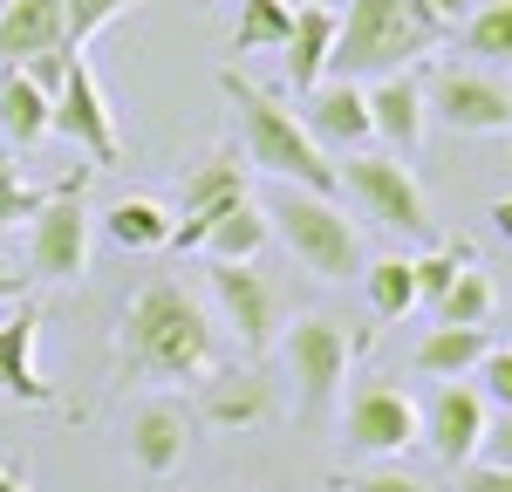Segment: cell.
<instances>
[{"mask_svg":"<svg viewBox=\"0 0 512 492\" xmlns=\"http://www.w3.org/2000/svg\"><path fill=\"white\" fill-rule=\"evenodd\" d=\"M219 369V322L185 281H144L117 328V376L123 383H205Z\"/></svg>","mask_w":512,"mask_h":492,"instance_id":"obj_1","label":"cell"},{"mask_svg":"<svg viewBox=\"0 0 512 492\" xmlns=\"http://www.w3.org/2000/svg\"><path fill=\"white\" fill-rule=\"evenodd\" d=\"M219 89H226V103L239 110V137H246V164L253 171H267L280 185H301V192H321V199L342 192L335 158L301 130V117L280 103L274 89H260V82L239 76V69H219Z\"/></svg>","mask_w":512,"mask_h":492,"instance_id":"obj_2","label":"cell"},{"mask_svg":"<svg viewBox=\"0 0 512 492\" xmlns=\"http://www.w3.org/2000/svg\"><path fill=\"white\" fill-rule=\"evenodd\" d=\"M451 35L424 0H349L342 28H335V55H328V76L342 82H376L410 69L417 55H431L437 41Z\"/></svg>","mask_w":512,"mask_h":492,"instance_id":"obj_3","label":"cell"},{"mask_svg":"<svg viewBox=\"0 0 512 492\" xmlns=\"http://www.w3.org/2000/svg\"><path fill=\"white\" fill-rule=\"evenodd\" d=\"M267 212V226H274V240L315 274V281L342 287V281H362V240H355L349 212L335 199H321V192H301V185H280L274 199L260 205Z\"/></svg>","mask_w":512,"mask_h":492,"instance_id":"obj_4","label":"cell"},{"mask_svg":"<svg viewBox=\"0 0 512 492\" xmlns=\"http://www.w3.org/2000/svg\"><path fill=\"white\" fill-rule=\"evenodd\" d=\"M89 171H96V164L55 178L48 199H41V212L28 219V267H35V281H82V274H89V226H96L89 205H82Z\"/></svg>","mask_w":512,"mask_h":492,"instance_id":"obj_5","label":"cell"},{"mask_svg":"<svg viewBox=\"0 0 512 492\" xmlns=\"http://www.w3.org/2000/svg\"><path fill=\"white\" fill-rule=\"evenodd\" d=\"M280 349H287V369H294V410L308 424H321L342 397V383H349V328L328 322V315H301Z\"/></svg>","mask_w":512,"mask_h":492,"instance_id":"obj_6","label":"cell"},{"mask_svg":"<svg viewBox=\"0 0 512 492\" xmlns=\"http://www.w3.org/2000/svg\"><path fill=\"white\" fill-rule=\"evenodd\" d=\"M205 287H212V301H219V315H226L239 349L246 356H267L274 335H280V287L253 260H212L205 267Z\"/></svg>","mask_w":512,"mask_h":492,"instance_id":"obj_7","label":"cell"},{"mask_svg":"<svg viewBox=\"0 0 512 492\" xmlns=\"http://www.w3.org/2000/svg\"><path fill=\"white\" fill-rule=\"evenodd\" d=\"M335 178L349 185V199L362 205V219H376V226H390V233H431L424 185L410 178L403 158H349V164H335Z\"/></svg>","mask_w":512,"mask_h":492,"instance_id":"obj_8","label":"cell"},{"mask_svg":"<svg viewBox=\"0 0 512 492\" xmlns=\"http://www.w3.org/2000/svg\"><path fill=\"white\" fill-rule=\"evenodd\" d=\"M48 137H69L82 158H96V171L103 164H117V110H110V96H103V82H96V69L89 62H69V76H62V89H55V110H48Z\"/></svg>","mask_w":512,"mask_h":492,"instance_id":"obj_9","label":"cell"},{"mask_svg":"<svg viewBox=\"0 0 512 492\" xmlns=\"http://www.w3.org/2000/svg\"><path fill=\"white\" fill-rule=\"evenodd\" d=\"M424 110L458 137H492V130H512V89L485 69H437L424 82Z\"/></svg>","mask_w":512,"mask_h":492,"instance_id":"obj_10","label":"cell"},{"mask_svg":"<svg viewBox=\"0 0 512 492\" xmlns=\"http://www.w3.org/2000/svg\"><path fill=\"white\" fill-rule=\"evenodd\" d=\"M417 417H424V438H417V445H431V458L444 465V472L478 465L485 424H492V404H485V390H478V383H437L431 404L417 410Z\"/></svg>","mask_w":512,"mask_h":492,"instance_id":"obj_11","label":"cell"},{"mask_svg":"<svg viewBox=\"0 0 512 492\" xmlns=\"http://www.w3.org/2000/svg\"><path fill=\"white\" fill-rule=\"evenodd\" d=\"M239 199H246V164H239V151H212L205 164H192V171H185V185H178L171 246H178V253H198L205 233L219 226V212L239 205Z\"/></svg>","mask_w":512,"mask_h":492,"instance_id":"obj_12","label":"cell"},{"mask_svg":"<svg viewBox=\"0 0 512 492\" xmlns=\"http://www.w3.org/2000/svg\"><path fill=\"white\" fill-rule=\"evenodd\" d=\"M342 438H349L355 451H376V458H403V451L424 438V417H417V404H410L403 390L362 383L349 397V410H342Z\"/></svg>","mask_w":512,"mask_h":492,"instance_id":"obj_13","label":"cell"},{"mask_svg":"<svg viewBox=\"0 0 512 492\" xmlns=\"http://www.w3.org/2000/svg\"><path fill=\"white\" fill-rule=\"evenodd\" d=\"M301 130L315 137L321 151L335 158V151H355V144H369L376 130H369V89L362 82H342V76H328V82H315L308 96H301Z\"/></svg>","mask_w":512,"mask_h":492,"instance_id":"obj_14","label":"cell"},{"mask_svg":"<svg viewBox=\"0 0 512 492\" xmlns=\"http://www.w3.org/2000/svg\"><path fill=\"white\" fill-rule=\"evenodd\" d=\"M192 431H198V417H192V404H178V397L137 404L130 410V458H137V472L171 479V472L185 465V451H192Z\"/></svg>","mask_w":512,"mask_h":492,"instance_id":"obj_15","label":"cell"},{"mask_svg":"<svg viewBox=\"0 0 512 492\" xmlns=\"http://www.w3.org/2000/svg\"><path fill=\"white\" fill-rule=\"evenodd\" d=\"M35 342H41V308H35V301H21V308L0 322V397L41 410V404H55V390L41 383Z\"/></svg>","mask_w":512,"mask_h":492,"instance_id":"obj_16","label":"cell"},{"mask_svg":"<svg viewBox=\"0 0 512 492\" xmlns=\"http://www.w3.org/2000/svg\"><path fill=\"white\" fill-rule=\"evenodd\" d=\"M267 410H274V390L260 369H212L192 417H205L212 431H253V424H267Z\"/></svg>","mask_w":512,"mask_h":492,"instance_id":"obj_17","label":"cell"},{"mask_svg":"<svg viewBox=\"0 0 512 492\" xmlns=\"http://www.w3.org/2000/svg\"><path fill=\"white\" fill-rule=\"evenodd\" d=\"M424 82L410 76V69H396V76H376L369 82V130L390 144V151H417L424 144Z\"/></svg>","mask_w":512,"mask_h":492,"instance_id":"obj_18","label":"cell"},{"mask_svg":"<svg viewBox=\"0 0 512 492\" xmlns=\"http://www.w3.org/2000/svg\"><path fill=\"white\" fill-rule=\"evenodd\" d=\"M335 28H342L335 7H294V35H287V48H280V69H287V89H294V96H308L315 82H328Z\"/></svg>","mask_w":512,"mask_h":492,"instance_id":"obj_19","label":"cell"},{"mask_svg":"<svg viewBox=\"0 0 512 492\" xmlns=\"http://www.w3.org/2000/svg\"><path fill=\"white\" fill-rule=\"evenodd\" d=\"M62 48V0H0V69H28Z\"/></svg>","mask_w":512,"mask_h":492,"instance_id":"obj_20","label":"cell"},{"mask_svg":"<svg viewBox=\"0 0 512 492\" xmlns=\"http://www.w3.org/2000/svg\"><path fill=\"white\" fill-rule=\"evenodd\" d=\"M485 349H492L485 328H444V322H437L431 335L417 342V369L437 376V383H465V376L485 363Z\"/></svg>","mask_w":512,"mask_h":492,"instance_id":"obj_21","label":"cell"},{"mask_svg":"<svg viewBox=\"0 0 512 492\" xmlns=\"http://www.w3.org/2000/svg\"><path fill=\"white\" fill-rule=\"evenodd\" d=\"M48 110H55V96H41L21 69H0V137L7 144H21V151L41 144L48 137Z\"/></svg>","mask_w":512,"mask_h":492,"instance_id":"obj_22","label":"cell"},{"mask_svg":"<svg viewBox=\"0 0 512 492\" xmlns=\"http://www.w3.org/2000/svg\"><path fill=\"white\" fill-rule=\"evenodd\" d=\"M267 240H274V226H267L260 199L246 192L239 205H226V212H219V226L205 233V246H198V253H205V260H253Z\"/></svg>","mask_w":512,"mask_h":492,"instance_id":"obj_23","label":"cell"},{"mask_svg":"<svg viewBox=\"0 0 512 492\" xmlns=\"http://www.w3.org/2000/svg\"><path fill=\"white\" fill-rule=\"evenodd\" d=\"M103 233L123 246V253H158L171 246V212L158 199H117L103 212Z\"/></svg>","mask_w":512,"mask_h":492,"instance_id":"obj_24","label":"cell"},{"mask_svg":"<svg viewBox=\"0 0 512 492\" xmlns=\"http://www.w3.org/2000/svg\"><path fill=\"white\" fill-rule=\"evenodd\" d=\"M294 35V0H239V21H233V55H253V48H287Z\"/></svg>","mask_w":512,"mask_h":492,"instance_id":"obj_25","label":"cell"},{"mask_svg":"<svg viewBox=\"0 0 512 492\" xmlns=\"http://www.w3.org/2000/svg\"><path fill=\"white\" fill-rule=\"evenodd\" d=\"M362 294H369V308L396 322V315H410L417 308V281H410V260L390 253V260H362Z\"/></svg>","mask_w":512,"mask_h":492,"instance_id":"obj_26","label":"cell"},{"mask_svg":"<svg viewBox=\"0 0 512 492\" xmlns=\"http://www.w3.org/2000/svg\"><path fill=\"white\" fill-rule=\"evenodd\" d=\"M492 308H499V294H492V274H485V267H465L458 281L444 287V301H437V322H444V328H485V322H492Z\"/></svg>","mask_w":512,"mask_h":492,"instance_id":"obj_27","label":"cell"},{"mask_svg":"<svg viewBox=\"0 0 512 492\" xmlns=\"http://www.w3.org/2000/svg\"><path fill=\"white\" fill-rule=\"evenodd\" d=\"M465 48L478 62H512V0H485L465 14Z\"/></svg>","mask_w":512,"mask_h":492,"instance_id":"obj_28","label":"cell"},{"mask_svg":"<svg viewBox=\"0 0 512 492\" xmlns=\"http://www.w3.org/2000/svg\"><path fill=\"white\" fill-rule=\"evenodd\" d=\"M465 267H472V253H465V246H431V253H417V260H410V281H417V301H444V287L458 281V274H465Z\"/></svg>","mask_w":512,"mask_h":492,"instance_id":"obj_29","label":"cell"},{"mask_svg":"<svg viewBox=\"0 0 512 492\" xmlns=\"http://www.w3.org/2000/svg\"><path fill=\"white\" fill-rule=\"evenodd\" d=\"M123 7H144V0H62V48L82 55V41L96 35V28H110Z\"/></svg>","mask_w":512,"mask_h":492,"instance_id":"obj_30","label":"cell"},{"mask_svg":"<svg viewBox=\"0 0 512 492\" xmlns=\"http://www.w3.org/2000/svg\"><path fill=\"white\" fill-rule=\"evenodd\" d=\"M41 199H48V192L21 178V164H14V158H0V233H7V226H21V219H35Z\"/></svg>","mask_w":512,"mask_h":492,"instance_id":"obj_31","label":"cell"},{"mask_svg":"<svg viewBox=\"0 0 512 492\" xmlns=\"http://www.w3.org/2000/svg\"><path fill=\"white\" fill-rule=\"evenodd\" d=\"M478 390H485V404L492 410H512V349H485V363H478Z\"/></svg>","mask_w":512,"mask_h":492,"instance_id":"obj_32","label":"cell"},{"mask_svg":"<svg viewBox=\"0 0 512 492\" xmlns=\"http://www.w3.org/2000/svg\"><path fill=\"white\" fill-rule=\"evenodd\" d=\"M478 465H499V472H512V410H492L485 445H478Z\"/></svg>","mask_w":512,"mask_h":492,"instance_id":"obj_33","label":"cell"},{"mask_svg":"<svg viewBox=\"0 0 512 492\" xmlns=\"http://www.w3.org/2000/svg\"><path fill=\"white\" fill-rule=\"evenodd\" d=\"M451 492H512V472H499V465H465Z\"/></svg>","mask_w":512,"mask_h":492,"instance_id":"obj_34","label":"cell"},{"mask_svg":"<svg viewBox=\"0 0 512 492\" xmlns=\"http://www.w3.org/2000/svg\"><path fill=\"white\" fill-rule=\"evenodd\" d=\"M342 492H424V486H417L410 472H355Z\"/></svg>","mask_w":512,"mask_h":492,"instance_id":"obj_35","label":"cell"},{"mask_svg":"<svg viewBox=\"0 0 512 492\" xmlns=\"http://www.w3.org/2000/svg\"><path fill=\"white\" fill-rule=\"evenodd\" d=\"M424 7H431V14L444 21V28H458V21L472 14V0H424Z\"/></svg>","mask_w":512,"mask_h":492,"instance_id":"obj_36","label":"cell"},{"mask_svg":"<svg viewBox=\"0 0 512 492\" xmlns=\"http://www.w3.org/2000/svg\"><path fill=\"white\" fill-rule=\"evenodd\" d=\"M21 287H28V274H7V267H0V308L21 301Z\"/></svg>","mask_w":512,"mask_h":492,"instance_id":"obj_37","label":"cell"},{"mask_svg":"<svg viewBox=\"0 0 512 492\" xmlns=\"http://www.w3.org/2000/svg\"><path fill=\"white\" fill-rule=\"evenodd\" d=\"M492 226H499V233L512 240V192H506V199H492Z\"/></svg>","mask_w":512,"mask_h":492,"instance_id":"obj_38","label":"cell"},{"mask_svg":"<svg viewBox=\"0 0 512 492\" xmlns=\"http://www.w3.org/2000/svg\"><path fill=\"white\" fill-rule=\"evenodd\" d=\"M0 492H28V479H21V472H7V465H0Z\"/></svg>","mask_w":512,"mask_h":492,"instance_id":"obj_39","label":"cell"},{"mask_svg":"<svg viewBox=\"0 0 512 492\" xmlns=\"http://www.w3.org/2000/svg\"><path fill=\"white\" fill-rule=\"evenodd\" d=\"M294 7H335V14H342V0H294Z\"/></svg>","mask_w":512,"mask_h":492,"instance_id":"obj_40","label":"cell"},{"mask_svg":"<svg viewBox=\"0 0 512 492\" xmlns=\"http://www.w3.org/2000/svg\"><path fill=\"white\" fill-rule=\"evenodd\" d=\"M192 7H212V0H192Z\"/></svg>","mask_w":512,"mask_h":492,"instance_id":"obj_41","label":"cell"}]
</instances>
